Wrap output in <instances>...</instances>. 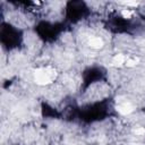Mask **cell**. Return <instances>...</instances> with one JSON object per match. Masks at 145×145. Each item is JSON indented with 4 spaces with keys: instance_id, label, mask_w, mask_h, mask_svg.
<instances>
[{
    "instance_id": "6da1fadb",
    "label": "cell",
    "mask_w": 145,
    "mask_h": 145,
    "mask_svg": "<svg viewBox=\"0 0 145 145\" xmlns=\"http://www.w3.org/2000/svg\"><path fill=\"white\" fill-rule=\"evenodd\" d=\"M56 78V71L51 68H42L35 71V80L40 85L49 84Z\"/></svg>"
},
{
    "instance_id": "7a4b0ae2",
    "label": "cell",
    "mask_w": 145,
    "mask_h": 145,
    "mask_svg": "<svg viewBox=\"0 0 145 145\" xmlns=\"http://www.w3.org/2000/svg\"><path fill=\"white\" fill-rule=\"evenodd\" d=\"M118 111L122 114H128L133 111V105L129 104V103H123V104H120L118 106Z\"/></svg>"
},
{
    "instance_id": "3957f363",
    "label": "cell",
    "mask_w": 145,
    "mask_h": 145,
    "mask_svg": "<svg viewBox=\"0 0 145 145\" xmlns=\"http://www.w3.org/2000/svg\"><path fill=\"white\" fill-rule=\"evenodd\" d=\"M89 45L94 49H100L102 45H103V41L100 39V37H93L89 41Z\"/></svg>"
},
{
    "instance_id": "277c9868",
    "label": "cell",
    "mask_w": 145,
    "mask_h": 145,
    "mask_svg": "<svg viewBox=\"0 0 145 145\" xmlns=\"http://www.w3.org/2000/svg\"><path fill=\"white\" fill-rule=\"evenodd\" d=\"M113 63L114 65H118V66H120V65H122L123 62H125V57L122 56V54H117L114 58H113Z\"/></svg>"
},
{
    "instance_id": "5b68a950",
    "label": "cell",
    "mask_w": 145,
    "mask_h": 145,
    "mask_svg": "<svg viewBox=\"0 0 145 145\" xmlns=\"http://www.w3.org/2000/svg\"><path fill=\"white\" fill-rule=\"evenodd\" d=\"M121 14H122V16H123L125 18H129V17L133 15V11H130V10H128V9H123V10L121 11Z\"/></svg>"
},
{
    "instance_id": "8992f818",
    "label": "cell",
    "mask_w": 145,
    "mask_h": 145,
    "mask_svg": "<svg viewBox=\"0 0 145 145\" xmlns=\"http://www.w3.org/2000/svg\"><path fill=\"white\" fill-rule=\"evenodd\" d=\"M137 59H135V60H127V62H126V65H127V67H133V66H135L136 63H137Z\"/></svg>"
},
{
    "instance_id": "52a82bcc",
    "label": "cell",
    "mask_w": 145,
    "mask_h": 145,
    "mask_svg": "<svg viewBox=\"0 0 145 145\" xmlns=\"http://www.w3.org/2000/svg\"><path fill=\"white\" fill-rule=\"evenodd\" d=\"M135 134L136 135H143V134H145V129L144 128H137L135 130Z\"/></svg>"
},
{
    "instance_id": "ba28073f",
    "label": "cell",
    "mask_w": 145,
    "mask_h": 145,
    "mask_svg": "<svg viewBox=\"0 0 145 145\" xmlns=\"http://www.w3.org/2000/svg\"><path fill=\"white\" fill-rule=\"evenodd\" d=\"M125 5H127V6H134V7H136V6H137V2H131V1H127V2H125Z\"/></svg>"
}]
</instances>
